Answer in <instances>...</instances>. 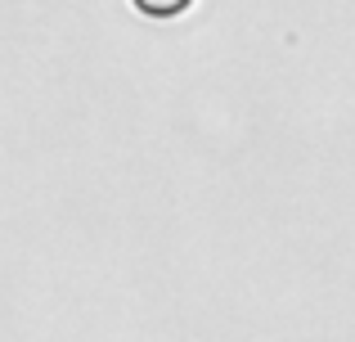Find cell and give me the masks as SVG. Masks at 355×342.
<instances>
[{
    "label": "cell",
    "instance_id": "1",
    "mask_svg": "<svg viewBox=\"0 0 355 342\" xmlns=\"http://www.w3.org/2000/svg\"><path fill=\"white\" fill-rule=\"evenodd\" d=\"M130 5L144 18H180V14H189L193 0H130Z\"/></svg>",
    "mask_w": 355,
    "mask_h": 342
}]
</instances>
